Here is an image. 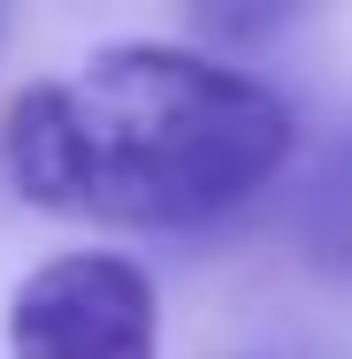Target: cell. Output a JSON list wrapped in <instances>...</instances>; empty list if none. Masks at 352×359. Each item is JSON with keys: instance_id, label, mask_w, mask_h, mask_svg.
Here are the masks:
<instances>
[{"instance_id": "7a4b0ae2", "label": "cell", "mask_w": 352, "mask_h": 359, "mask_svg": "<svg viewBox=\"0 0 352 359\" xmlns=\"http://www.w3.org/2000/svg\"><path fill=\"white\" fill-rule=\"evenodd\" d=\"M15 359H153L161 306L138 260L123 252H54L8 298Z\"/></svg>"}, {"instance_id": "3957f363", "label": "cell", "mask_w": 352, "mask_h": 359, "mask_svg": "<svg viewBox=\"0 0 352 359\" xmlns=\"http://www.w3.org/2000/svg\"><path fill=\"white\" fill-rule=\"evenodd\" d=\"M291 237L306 252L314 276L352 290V130L322 145V161L306 168L299 199H291Z\"/></svg>"}, {"instance_id": "6da1fadb", "label": "cell", "mask_w": 352, "mask_h": 359, "mask_svg": "<svg viewBox=\"0 0 352 359\" xmlns=\"http://www.w3.org/2000/svg\"><path fill=\"white\" fill-rule=\"evenodd\" d=\"M291 107L253 69L192 46H107L77 76L23 84L0 161L8 184L100 229H214L291 161Z\"/></svg>"}]
</instances>
